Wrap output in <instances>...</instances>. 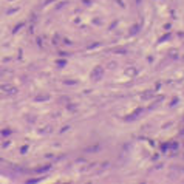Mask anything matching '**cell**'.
I'll list each match as a JSON object with an SVG mask.
<instances>
[{
    "instance_id": "obj_1",
    "label": "cell",
    "mask_w": 184,
    "mask_h": 184,
    "mask_svg": "<svg viewBox=\"0 0 184 184\" xmlns=\"http://www.w3.org/2000/svg\"><path fill=\"white\" fill-rule=\"evenodd\" d=\"M0 90H3L5 93H14L16 88L13 85H0Z\"/></svg>"
}]
</instances>
